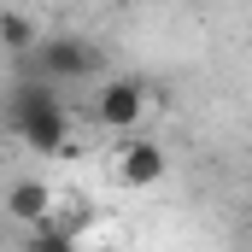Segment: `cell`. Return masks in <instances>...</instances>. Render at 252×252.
<instances>
[{
	"mask_svg": "<svg viewBox=\"0 0 252 252\" xmlns=\"http://www.w3.org/2000/svg\"><path fill=\"white\" fill-rule=\"evenodd\" d=\"M12 129H18V141L30 147V153H64L70 147V112H64L59 100V82H47V76H24L18 88H12Z\"/></svg>",
	"mask_w": 252,
	"mask_h": 252,
	"instance_id": "6da1fadb",
	"label": "cell"
},
{
	"mask_svg": "<svg viewBox=\"0 0 252 252\" xmlns=\"http://www.w3.org/2000/svg\"><path fill=\"white\" fill-rule=\"evenodd\" d=\"M18 64L30 76H47V82H82V76L100 70V47L82 41V35H53V41H41L30 59H18Z\"/></svg>",
	"mask_w": 252,
	"mask_h": 252,
	"instance_id": "7a4b0ae2",
	"label": "cell"
},
{
	"mask_svg": "<svg viewBox=\"0 0 252 252\" xmlns=\"http://www.w3.org/2000/svg\"><path fill=\"white\" fill-rule=\"evenodd\" d=\"M94 118H100V129L129 135V129L147 118V82H135V76H112V82L100 88V100H94Z\"/></svg>",
	"mask_w": 252,
	"mask_h": 252,
	"instance_id": "3957f363",
	"label": "cell"
},
{
	"mask_svg": "<svg viewBox=\"0 0 252 252\" xmlns=\"http://www.w3.org/2000/svg\"><path fill=\"white\" fill-rule=\"evenodd\" d=\"M164 170H170V153H164L158 141H124V147L112 153V176H118L124 188H158Z\"/></svg>",
	"mask_w": 252,
	"mask_h": 252,
	"instance_id": "277c9868",
	"label": "cell"
},
{
	"mask_svg": "<svg viewBox=\"0 0 252 252\" xmlns=\"http://www.w3.org/2000/svg\"><path fill=\"white\" fill-rule=\"evenodd\" d=\"M6 211H12V223L47 229V223L59 217V193L47 188L41 176H24V182H12V188H6Z\"/></svg>",
	"mask_w": 252,
	"mask_h": 252,
	"instance_id": "5b68a950",
	"label": "cell"
},
{
	"mask_svg": "<svg viewBox=\"0 0 252 252\" xmlns=\"http://www.w3.org/2000/svg\"><path fill=\"white\" fill-rule=\"evenodd\" d=\"M0 47L18 53V59H30V53L41 47V35H35V24H30L24 12H0Z\"/></svg>",
	"mask_w": 252,
	"mask_h": 252,
	"instance_id": "8992f818",
	"label": "cell"
},
{
	"mask_svg": "<svg viewBox=\"0 0 252 252\" xmlns=\"http://www.w3.org/2000/svg\"><path fill=\"white\" fill-rule=\"evenodd\" d=\"M30 252H76V241H70L64 229H53V223H47V229H35V241H30Z\"/></svg>",
	"mask_w": 252,
	"mask_h": 252,
	"instance_id": "52a82bcc",
	"label": "cell"
}]
</instances>
